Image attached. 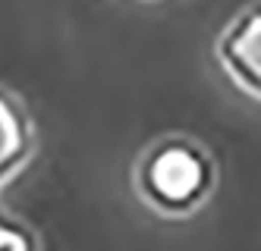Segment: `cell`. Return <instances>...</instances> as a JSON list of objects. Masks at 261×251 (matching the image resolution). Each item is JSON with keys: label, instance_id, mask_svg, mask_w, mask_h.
Returning <instances> with one entry per match:
<instances>
[{"label": "cell", "instance_id": "3957f363", "mask_svg": "<svg viewBox=\"0 0 261 251\" xmlns=\"http://www.w3.org/2000/svg\"><path fill=\"white\" fill-rule=\"evenodd\" d=\"M35 129L29 107L13 91L0 88V188L19 176V170L32 160Z\"/></svg>", "mask_w": 261, "mask_h": 251}, {"label": "cell", "instance_id": "7a4b0ae2", "mask_svg": "<svg viewBox=\"0 0 261 251\" xmlns=\"http://www.w3.org/2000/svg\"><path fill=\"white\" fill-rule=\"evenodd\" d=\"M217 63L252 98L261 101V0L246 7L217 38Z\"/></svg>", "mask_w": 261, "mask_h": 251}, {"label": "cell", "instance_id": "277c9868", "mask_svg": "<svg viewBox=\"0 0 261 251\" xmlns=\"http://www.w3.org/2000/svg\"><path fill=\"white\" fill-rule=\"evenodd\" d=\"M0 251H41V242L25 223H16L0 210Z\"/></svg>", "mask_w": 261, "mask_h": 251}, {"label": "cell", "instance_id": "6da1fadb", "mask_svg": "<svg viewBox=\"0 0 261 251\" xmlns=\"http://www.w3.org/2000/svg\"><path fill=\"white\" fill-rule=\"evenodd\" d=\"M217 166L208 148L170 135L154 142L136 166V188L142 201L161 217H189L211 198Z\"/></svg>", "mask_w": 261, "mask_h": 251}]
</instances>
